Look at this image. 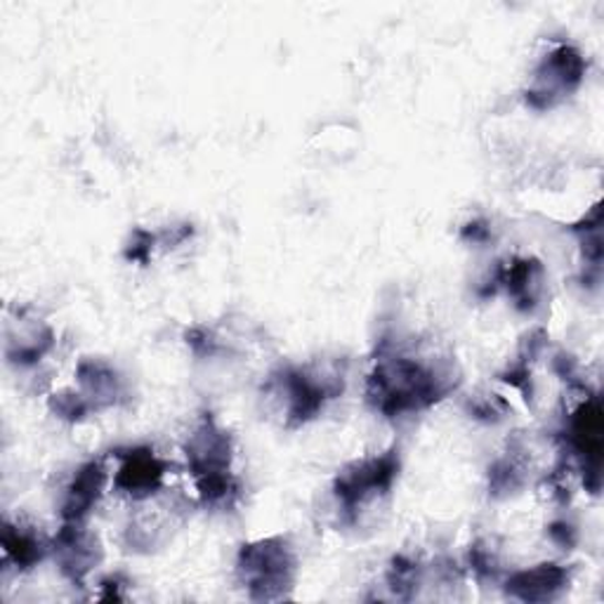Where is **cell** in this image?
<instances>
[{
  "mask_svg": "<svg viewBox=\"0 0 604 604\" xmlns=\"http://www.w3.org/2000/svg\"><path fill=\"white\" fill-rule=\"evenodd\" d=\"M239 571L253 600H282L288 587H293L296 560L282 538H272L243 548Z\"/></svg>",
  "mask_w": 604,
  "mask_h": 604,
  "instance_id": "cell-1",
  "label": "cell"
},
{
  "mask_svg": "<svg viewBox=\"0 0 604 604\" xmlns=\"http://www.w3.org/2000/svg\"><path fill=\"white\" fill-rule=\"evenodd\" d=\"M399 470V463L395 455H383L378 461H371L359 465L354 472H348L338 480L336 494L340 503L345 505L348 510H352L354 505L362 501L371 492H383V488H389L392 480H395Z\"/></svg>",
  "mask_w": 604,
  "mask_h": 604,
  "instance_id": "cell-2",
  "label": "cell"
},
{
  "mask_svg": "<svg viewBox=\"0 0 604 604\" xmlns=\"http://www.w3.org/2000/svg\"><path fill=\"white\" fill-rule=\"evenodd\" d=\"M187 455L196 477L213 475V472H224L227 463H230V437L220 432L213 426V420H206L204 428L191 437Z\"/></svg>",
  "mask_w": 604,
  "mask_h": 604,
  "instance_id": "cell-3",
  "label": "cell"
},
{
  "mask_svg": "<svg viewBox=\"0 0 604 604\" xmlns=\"http://www.w3.org/2000/svg\"><path fill=\"white\" fill-rule=\"evenodd\" d=\"M567 585V571L554 564H541L531 571H521L508 581V593L525 602H546Z\"/></svg>",
  "mask_w": 604,
  "mask_h": 604,
  "instance_id": "cell-4",
  "label": "cell"
},
{
  "mask_svg": "<svg viewBox=\"0 0 604 604\" xmlns=\"http://www.w3.org/2000/svg\"><path fill=\"white\" fill-rule=\"evenodd\" d=\"M163 470L166 468H163V463L156 461L150 451L128 453L125 465L121 468L117 477V486L133 496L152 494L163 480Z\"/></svg>",
  "mask_w": 604,
  "mask_h": 604,
  "instance_id": "cell-5",
  "label": "cell"
},
{
  "mask_svg": "<svg viewBox=\"0 0 604 604\" xmlns=\"http://www.w3.org/2000/svg\"><path fill=\"white\" fill-rule=\"evenodd\" d=\"M57 552L64 574H69L78 583L84 581V576L95 564V546L90 538L76 527H64V531L57 536Z\"/></svg>",
  "mask_w": 604,
  "mask_h": 604,
  "instance_id": "cell-6",
  "label": "cell"
},
{
  "mask_svg": "<svg viewBox=\"0 0 604 604\" xmlns=\"http://www.w3.org/2000/svg\"><path fill=\"white\" fill-rule=\"evenodd\" d=\"M102 484H105V470L100 463H90L80 470L69 488L67 503H64V513H62L64 519L78 521L84 517L90 510V505L97 501V496H100Z\"/></svg>",
  "mask_w": 604,
  "mask_h": 604,
  "instance_id": "cell-7",
  "label": "cell"
},
{
  "mask_svg": "<svg viewBox=\"0 0 604 604\" xmlns=\"http://www.w3.org/2000/svg\"><path fill=\"white\" fill-rule=\"evenodd\" d=\"M288 392H290V416L296 422L312 418L323 404V389L309 383L303 373H288Z\"/></svg>",
  "mask_w": 604,
  "mask_h": 604,
  "instance_id": "cell-8",
  "label": "cell"
},
{
  "mask_svg": "<svg viewBox=\"0 0 604 604\" xmlns=\"http://www.w3.org/2000/svg\"><path fill=\"white\" fill-rule=\"evenodd\" d=\"M600 432H602L600 409L595 402H591L587 406H583L574 420V439H576V447L583 451V455L593 459L595 463L600 461V449H602Z\"/></svg>",
  "mask_w": 604,
  "mask_h": 604,
  "instance_id": "cell-9",
  "label": "cell"
},
{
  "mask_svg": "<svg viewBox=\"0 0 604 604\" xmlns=\"http://www.w3.org/2000/svg\"><path fill=\"white\" fill-rule=\"evenodd\" d=\"M3 546H6L8 558L14 564H18L20 569H29L31 564H36L41 560V554H43V548H41V543L36 541L34 536L22 534V531H14V529L6 531Z\"/></svg>",
  "mask_w": 604,
  "mask_h": 604,
  "instance_id": "cell-10",
  "label": "cell"
},
{
  "mask_svg": "<svg viewBox=\"0 0 604 604\" xmlns=\"http://www.w3.org/2000/svg\"><path fill=\"white\" fill-rule=\"evenodd\" d=\"M389 581H392V591L404 597L406 587L416 585V567L404 560H395V567L389 571Z\"/></svg>",
  "mask_w": 604,
  "mask_h": 604,
  "instance_id": "cell-11",
  "label": "cell"
}]
</instances>
